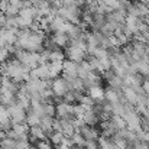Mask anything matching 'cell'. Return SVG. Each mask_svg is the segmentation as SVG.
<instances>
[{
	"label": "cell",
	"mask_w": 149,
	"mask_h": 149,
	"mask_svg": "<svg viewBox=\"0 0 149 149\" xmlns=\"http://www.w3.org/2000/svg\"><path fill=\"white\" fill-rule=\"evenodd\" d=\"M71 149H86V148H83V146H75V145H74V146H71Z\"/></svg>",
	"instance_id": "37"
},
{
	"label": "cell",
	"mask_w": 149,
	"mask_h": 149,
	"mask_svg": "<svg viewBox=\"0 0 149 149\" xmlns=\"http://www.w3.org/2000/svg\"><path fill=\"white\" fill-rule=\"evenodd\" d=\"M29 138H31V141H33L35 143H36L38 141L48 139V138H47L45 130H44L41 126H33V127H29Z\"/></svg>",
	"instance_id": "10"
},
{
	"label": "cell",
	"mask_w": 149,
	"mask_h": 149,
	"mask_svg": "<svg viewBox=\"0 0 149 149\" xmlns=\"http://www.w3.org/2000/svg\"><path fill=\"white\" fill-rule=\"evenodd\" d=\"M41 119H42V116H39L36 111H33V110H28V116H26V125L29 126V127H33V126H39L41 125Z\"/></svg>",
	"instance_id": "12"
},
{
	"label": "cell",
	"mask_w": 149,
	"mask_h": 149,
	"mask_svg": "<svg viewBox=\"0 0 149 149\" xmlns=\"http://www.w3.org/2000/svg\"><path fill=\"white\" fill-rule=\"evenodd\" d=\"M48 139L54 143V146H56V145H59V143L65 139V136H64V133H61V132H52V135H51Z\"/></svg>",
	"instance_id": "23"
},
{
	"label": "cell",
	"mask_w": 149,
	"mask_h": 149,
	"mask_svg": "<svg viewBox=\"0 0 149 149\" xmlns=\"http://www.w3.org/2000/svg\"><path fill=\"white\" fill-rule=\"evenodd\" d=\"M77 133H81L83 136H84V139L88 142V141H99L100 138V130H97V127H93V126H87V125H84L81 129H78L77 130Z\"/></svg>",
	"instance_id": "6"
},
{
	"label": "cell",
	"mask_w": 149,
	"mask_h": 149,
	"mask_svg": "<svg viewBox=\"0 0 149 149\" xmlns=\"http://www.w3.org/2000/svg\"><path fill=\"white\" fill-rule=\"evenodd\" d=\"M67 25H68V22H65L62 17H59V16H54L52 20H51V23H49L51 32H52V33H54V32H65Z\"/></svg>",
	"instance_id": "8"
},
{
	"label": "cell",
	"mask_w": 149,
	"mask_h": 149,
	"mask_svg": "<svg viewBox=\"0 0 149 149\" xmlns=\"http://www.w3.org/2000/svg\"><path fill=\"white\" fill-rule=\"evenodd\" d=\"M65 52L61 51L59 48L55 51H51L49 54V62H64L65 61Z\"/></svg>",
	"instance_id": "16"
},
{
	"label": "cell",
	"mask_w": 149,
	"mask_h": 149,
	"mask_svg": "<svg viewBox=\"0 0 149 149\" xmlns=\"http://www.w3.org/2000/svg\"><path fill=\"white\" fill-rule=\"evenodd\" d=\"M143 23H145V25L149 28V15H146V16L143 17Z\"/></svg>",
	"instance_id": "35"
},
{
	"label": "cell",
	"mask_w": 149,
	"mask_h": 149,
	"mask_svg": "<svg viewBox=\"0 0 149 149\" xmlns=\"http://www.w3.org/2000/svg\"><path fill=\"white\" fill-rule=\"evenodd\" d=\"M51 39L54 41V44L58 48H67L68 44H70V38L65 32H54L51 35Z\"/></svg>",
	"instance_id": "7"
},
{
	"label": "cell",
	"mask_w": 149,
	"mask_h": 149,
	"mask_svg": "<svg viewBox=\"0 0 149 149\" xmlns=\"http://www.w3.org/2000/svg\"><path fill=\"white\" fill-rule=\"evenodd\" d=\"M142 88H143V91H145V94L149 97V80H145L143 81V86H142Z\"/></svg>",
	"instance_id": "34"
},
{
	"label": "cell",
	"mask_w": 149,
	"mask_h": 149,
	"mask_svg": "<svg viewBox=\"0 0 149 149\" xmlns=\"http://www.w3.org/2000/svg\"><path fill=\"white\" fill-rule=\"evenodd\" d=\"M16 103L19 107H22L23 110H29L31 109V97H26V96H17Z\"/></svg>",
	"instance_id": "21"
},
{
	"label": "cell",
	"mask_w": 149,
	"mask_h": 149,
	"mask_svg": "<svg viewBox=\"0 0 149 149\" xmlns=\"http://www.w3.org/2000/svg\"><path fill=\"white\" fill-rule=\"evenodd\" d=\"M65 56L70 59V61H74V62H83L87 56V52L81 48H77V47H72V45H68L67 49H65Z\"/></svg>",
	"instance_id": "4"
},
{
	"label": "cell",
	"mask_w": 149,
	"mask_h": 149,
	"mask_svg": "<svg viewBox=\"0 0 149 149\" xmlns=\"http://www.w3.org/2000/svg\"><path fill=\"white\" fill-rule=\"evenodd\" d=\"M7 110H9L12 123H26V116H28V113H26V110H23L22 107H19L17 103L9 106Z\"/></svg>",
	"instance_id": "3"
},
{
	"label": "cell",
	"mask_w": 149,
	"mask_h": 149,
	"mask_svg": "<svg viewBox=\"0 0 149 149\" xmlns=\"http://www.w3.org/2000/svg\"><path fill=\"white\" fill-rule=\"evenodd\" d=\"M54 132H61L62 133V122H61V119H55V122H54Z\"/></svg>",
	"instance_id": "31"
},
{
	"label": "cell",
	"mask_w": 149,
	"mask_h": 149,
	"mask_svg": "<svg viewBox=\"0 0 149 149\" xmlns=\"http://www.w3.org/2000/svg\"><path fill=\"white\" fill-rule=\"evenodd\" d=\"M0 149H16V141L7 136L0 139Z\"/></svg>",
	"instance_id": "20"
},
{
	"label": "cell",
	"mask_w": 149,
	"mask_h": 149,
	"mask_svg": "<svg viewBox=\"0 0 149 149\" xmlns=\"http://www.w3.org/2000/svg\"><path fill=\"white\" fill-rule=\"evenodd\" d=\"M0 83H1L3 91H10V93H15V94L17 96L19 83H16L15 80H12V78H9V77H3V80H1Z\"/></svg>",
	"instance_id": "9"
},
{
	"label": "cell",
	"mask_w": 149,
	"mask_h": 149,
	"mask_svg": "<svg viewBox=\"0 0 149 149\" xmlns=\"http://www.w3.org/2000/svg\"><path fill=\"white\" fill-rule=\"evenodd\" d=\"M51 88L54 91V96H58V97H64L71 88H70V83L62 77L59 75L58 78L52 80V84H51Z\"/></svg>",
	"instance_id": "1"
},
{
	"label": "cell",
	"mask_w": 149,
	"mask_h": 149,
	"mask_svg": "<svg viewBox=\"0 0 149 149\" xmlns=\"http://www.w3.org/2000/svg\"><path fill=\"white\" fill-rule=\"evenodd\" d=\"M80 104H83L87 110H91V109L96 106V100L93 99V97H90L88 94H84L83 99H81V101H80Z\"/></svg>",
	"instance_id": "22"
},
{
	"label": "cell",
	"mask_w": 149,
	"mask_h": 149,
	"mask_svg": "<svg viewBox=\"0 0 149 149\" xmlns=\"http://www.w3.org/2000/svg\"><path fill=\"white\" fill-rule=\"evenodd\" d=\"M1 91H3V87H1V83H0V94H1Z\"/></svg>",
	"instance_id": "39"
},
{
	"label": "cell",
	"mask_w": 149,
	"mask_h": 149,
	"mask_svg": "<svg viewBox=\"0 0 149 149\" xmlns=\"http://www.w3.org/2000/svg\"><path fill=\"white\" fill-rule=\"evenodd\" d=\"M9 55H10V51H9L7 47L6 48H0V64L1 65L9 61Z\"/></svg>",
	"instance_id": "28"
},
{
	"label": "cell",
	"mask_w": 149,
	"mask_h": 149,
	"mask_svg": "<svg viewBox=\"0 0 149 149\" xmlns=\"http://www.w3.org/2000/svg\"><path fill=\"white\" fill-rule=\"evenodd\" d=\"M129 149H149V143L145 141H136L129 146Z\"/></svg>",
	"instance_id": "29"
},
{
	"label": "cell",
	"mask_w": 149,
	"mask_h": 149,
	"mask_svg": "<svg viewBox=\"0 0 149 149\" xmlns=\"http://www.w3.org/2000/svg\"><path fill=\"white\" fill-rule=\"evenodd\" d=\"M90 72H93V68H91V65L87 62V61H83V62H80V65H78V78H81V80H84Z\"/></svg>",
	"instance_id": "14"
},
{
	"label": "cell",
	"mask_w": 149,
	"mask_h": 149,
	"mask_svg": "<svg viewBox=\"0 0 149 149\" xmlns=\"http://www.w3.org/2000/svg\"><path fill=\"white\" fill-rule=\"evenodd\" d=\"M32 145L29 141H16V149H31Z\"/></svg>",
	"instance_id": "30"
},
{
	"label": "cell",
	"mask_w": 149,
	"mask_h": 149,
	"mask_svg": "<svg viewBox=\"0 0 149 149\" xmlns=\"http://www.w3.org/2000/svg\"><path fill=\"white\" fill-rule=\"evenodd\" d=\"M62 100L65 101V103H68V104H74L75 101H77V97H75V91L74 90H70L64 97H62Z\"/></svg>",
	"instance_id": "27"
},
{
	"label": "cell",
	"mask_w": 149,
	"mask_h": 149,
	"mask_svg": "<svg viewBox=\"0 0 149 149\" xmlns=\"http://www.w3.org/2000/svg\"><path fill=\"white\" fill-rule=\"evenodd\" d=\"M83 120H84V123H86L87 126H93V127H97V125L101 122L100 117H99V114H96L93 110H88V111L84 114Z\"/></svg>",
	"instance_id": "11"
},
{
	"label": "cell",
	"mask_w": 149,
	"mask_h": 149,
	"mask_svg": "<svg viewBox=\"0 0 149 149\" xmlns=\"http://www.w3.org/2000/svg\"><path fill=\"white\" fill-rule=\"evenodd\" d=\"M78 62H74V61H70V59H65L64 61V70H62V77L67 80V81H72L78 77Z\"/></svg>",
	"instance_id": "2"
},
{
	"label": "cell",
	"mask_w": 149,
	"mask_h": 149,
	"mask_svg": "<svg viewBox=\"0 0 149 149\" xmlns=\"http://www.w3.org/2000/svg\"><path fill=\"white\" fill-rule=\"evenodd\" d=\"M88 96L96 100V103H100V101L106 100V90L103 87H93L88 90Z\"/></svg>",
	"instance_id": "13"
},
{
	"label": "cell",
	"mask_w": 149,
	"mask_h": 149,
	"mask_svg": "<svg viewBox=\"0 0 149 149\" xmlns=\"http://www.w3.org/2000/svg\"><path fill=\"white\" fill-rule=\"evenodd\" d=\"M110 120H111V123L114 125V127L117 129V132H119V130H123V129H126V127H127V125H126V120H125L122 116L113 114V116L110 117Z\"/></svg>",
	"instance_id": "15"
},
{
	"label": "cell",
	"mask_w": 149,
	"mask_h": 149,
	"mask_svg": "<svg viewBox=\"0 0 149 149\" xmlns=\"http://www.w3.org/2000/svg\"><path fill=\"white\" fill-rule=\"evenodd\" d=\"M7 120H10L9 110H7V107H6V106L0 104V123H3V122H7Z\"/></svg>",
	"instance_id": "25"
},
{
	"label": "cell",
	"mask_w": 149,
	"mask_h": 149,
	"mask_svg": "<svg viewBox=\"0 0 149 149\" xmlns=\"http://www.w3.org/2000/svg\"><path fill=\"white\" fill-rule=\"evenodd\" d=\"M86 149H100L99 142H96V141H88V142L86 143Z\"/></svg>",
	"instance_id": "32"
},
{
	"label": "cell",
	"mask_w": 149,
	"mask_h": 149,
	"mask_svg": "<svg viewBox=\"0 0 149 149\" xmlns=\"http://www.w3.org/2000/svg\"><path fill=\"white\" fill-rule=\"evenodd\" d=\"M0 39L6 44V47H13L16 45L17 41V29H10V28H4L0 31Z\"/></svg>",
	"instance_id": "5"
},
{
	"label": "cell",
	"mask_w": 149,
	"mask_h": 149,
	"mask_svg": "<svg viewBox=\"0 0 149 149\" xmlns=\"http://www.w3.org/2000/svg\"><path fill=\"white\" fill-rule=\"evenodd\" d=\"M3 77H4V75H3V71H1V68H0V81L3 80Z\"/></svg>",
	"instance_id": "38"
},
{
	"label": "cell",
	"mask_w": 149,
	"mask_h": 149,
	"mask_svg": "<svg viewBox=\"0 0 149 149\" xmlns=\"http://www.w3.org/2000/svg\"><path fill=\"white\" fill-rule=\"evenodd\" d=\"M12 130L16 133V136L19 138L20 135H25V133H28V130H29V126L26 125V123H13V126H12ZM17 141V139H16Z\"/></svg>",
	"instance_id": "18"
},
{
	"label": "cell",
	"mask_w": 149,
	"mask_h": 149,
	"mask_svg": "<svg viewBox=\"0 0 149 149\" xmlns=\"http://www.w3.org/2000/svg\"><path fill=\"white\" fill-rule=\"evenodd\" d=\"M28 1H29L32 6H36V4H38L39 1H42V0H28Z\"/></svg>",
	"instance_id": "36"
},
{
	"label": "cell",
	"mask_w": 149,
	"mask_h": 149,
	"mask_svg": "<svg viewBox=\"0 0 149 149\" xmlns=\"http://www.w3.org/2000/svg\"><path fill=\"white\" fill-rule=\"evenodd\" d=\"M44 116H49V117H55L56 114V106L54 103H44Z\"/></svg>",
	"instance_id": "19"
},
{
	"label": "cell",
	"mask_w": 149,
	"mask_h": 149,
	"mask_svg": "<svg viewBox=\"0 0 149 149\" xmlns=\"http://www.w3.org/2000/svg\"><path fill=\"white\" fill-rule=\"evenodd\" d=\"M122 97V93L120 91H116V90H111V88H107L106 90V100L111 104L114 103H119V100Z\"/></svg>",
	"instance_id": "17"
},
{
	"label": "cell",
	"mask_w": 149,
	"mask_h": 149,
	"mask_svg": "<svg viewBox=\"0 0 149 149\" xmlns=\"http://www.w3.org/2000/svg\"><path fill=\"white\" fill-rule=\"evenodd\" d=\"M6 26H7V17L4 13H0V31L4 29Z\"/></svg>",
	"instance_id": "33"
},
{
	"label": "cell",
	"mask_w": 149,
	"mask_h": 149,
	"mask_svg": "<svg viewBox=\"0 0 149 149\" xmlns=\"http://www.w3.org/2000/svg\"><path fill=\"white\" fill-rule=\"evenodd\" d=\"M71 141H72V145L86 148V143H87V141L84 139V136H83L81 133H75V135H74V136L71 138Z\"/></svg>",
	"instance_id": "24"
},
{
	"label": "cell",
	"mask_w": 149,
	"mask_h": 149,
	"mask_svg": "<svg viewBox=\"0 0 149 149\" xmlns=\"http://www.w3.org/2000/svg\"><path fill=\"white\" fill-rule=\"evenodd\" d=\"M36 148L38 149H54V143L49 139H44V141H38L36 142Z\"/></svg>",
	"instance_id": "26"
}]
</instances>
